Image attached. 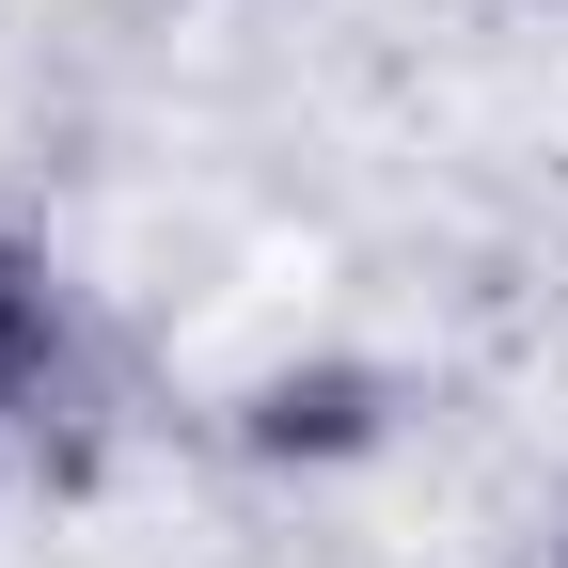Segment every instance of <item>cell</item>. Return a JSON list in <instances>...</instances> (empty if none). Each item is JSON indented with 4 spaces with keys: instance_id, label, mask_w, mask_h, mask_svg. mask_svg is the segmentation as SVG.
Instances as JSON below:
<instances>
[{
    "instance_id": "2",
    "label": "cell",
    "mask_w": 568,
    "mask_h": 568,
    "mask_svg": "<svg viewBox=\"0 0 568 568\" xmlns=\"http://www.w3.org/2000/svg\"><path fill=\"white\" fill-rule=\"evenodd\" d=\"M17 364H32V284L0 268V379H17Z\"/></svg>"
},
{
    "instance_id": "1",
    "label": "cell",
    "mask_w": 568,
    "mask_h": 568,
    "mask_svg": "<svg viewBox=\"0 0 568 568\" xmlns=\"http://www.w3.org/2000/svg\"><path fill=\"white\" fill-rule=\"evenodd\" d=\"M253 443H364V379H268Z\"/></svg>"
}]
</instances>
